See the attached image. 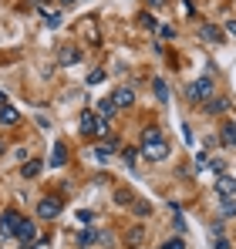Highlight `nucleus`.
Segmentation results:
<instances>
[{"label": "nucleus", "mask_w": 236, "mask_h": 249, "mask_svg": "<svg viewBox=\"0 0 236 249\" xmlns=\"http://www.w3.org/2000/svg\"><path fill=\"white\" fill-rule=\"evenodd\" d=\"M223 34H233L236 37V20H226V31H223Z\"/></svg>", "instance_id": "obj_33"}, {"label": "nucleus", "mask_w": 236, "mask_h": 249, "mask_svg": "<svg viewBox=\"0 0 236 249\" xmlns=\"http://www.w3.org/2000/svg\"><path fill=\"white\" fill-rule=\"evenodd\" d=\"M27 249H44V243H31V246H27Z\"/></svg>", "instance_id": "obj_35"}, {"label": "nucleus", "mask_w": 236, "mask_h": 249, "mask_svg": "<svg viewBox=\"0 0 236 249\" xmlns=\"http://www.w3.org/2000/svg\"><path fill=\"white\" fill-rule=\"evenodd\" d=\"M75 3H78V0H61V7H75Z\"/></svg>", "instance_id": "obj_34"}, {"label": "nucleus", "mask_w": 236, "mask_h": 249, "mask_svg": "<svg viewBox=\"0 0 236 249\" xmlns=\"http://www.w3.org/2000/svg\"><path fill=\"white\" fill-rule=\"evenodd\" d=\"M152 91H156L158 105H165V101H169V84L162 81V78H156V81H152Z\"/></svg>", "instance_id": "obj_17"}, {"label": "nucleus", "mask_w": 236, "mask_h": 249, "mask_svg": "<svg viewBox=\"0 0 236 249\" xmlns=\"http://www.w3.org/2000/svg\"><path fill=\"white\" fill-rule=\"evenodd\" d=\"M40 168H44V162H38V159H31V162H24V168H20V175H24V178H34V175H40Z\"/></svg>", "instance_id": "obj_18"}, {"label": "nucleus", "mask_w": 236, "mask_h": 249, "mask_svg": "<svg viewBox=\"0 0 236 249\" xmlns=\"http://www.w3.org/2000/svg\"><path fill=\"white\" fill-rule=\"evenodd\" d=\"M68 162V152H64V142H54V152H51V168H61Z\"/></svg>", "instance_id": "obj_13"}, {"label": "nucleus", "mask_w": 236, "mask_h": 249, "mask_svg": "<svg viewBox=\"0 0 236 249\" xmlns=\"http://www.w3.org/2000/svg\"><path fill=\"white\" fill-rule=\"evenodd\" d=\"M138 24H142L145 31H158V20L152 17V14H138Z\"/></svg>", "instance_id": "obj_23"}, {"label": "nucleus", "mask_w": 236, "mask_h": 249, "mask_svg": "<svg viewBox=\"0 0 236 249\" xmlns=\"http://www.w3.org/2000/svg\"><path fill=\"white\" fill-rule=\"evenodd\" d=\"M216 192H219V199H233L236 196V178L233 175H216Z\"/></svg>", "instance_id": "obj_7"}, {"label": "nucleus", "mask_w": 236, "mask_h": 249, "mask_svg": "<svg viewBox=\"0 0 236 249\" xmlns=\"http://www.w3.org/2000/svg\"><path fill=\"white\" fill-rule=\"evenodd\" d=\"M199 37L209 41V44H223V31H219L216 24H202V27H199Z\"/></svg>", "instance_id": "obj_11"}, {"label": "nucleus", "mask_w": 236, "mask_h": 249, "mask_svg": "<svg viewBox=\"0 0 236 249\" xmlns=\"http://www.w3.org/2000/svg\"><path fill=\"white\" fill-rule=\"evenodd\" d=\"M206 165H209V159H206V152H199L196 155V168H206Z\"/></svg>", "instance_id": "obj_29"}, {"label": "nucleus", "mask_w": 236, "mask_h": 249, "mask_svg": "<svg viewBox=\"0 0 236 249\" xmlns=\"http://www.w3.org/2000/svg\"><path fill=\"white\" fill-rule=\"evenodd\" d=\"M172 226H176V229H179V232H186V219H182V212H179V215H176V222H172Z\"/></svg>", "instance_id": "obj_30"}, {"label": "nucleus", "mask_w": 236, "mask_h": 249, "mask_svg": "<svg viewBox=\"0 0 236 249\" xmlns=\"http://www.w3.org/2000/svg\"><path fill=\"white\" fill-rule=\"evenodd\" d=\"M20 222H24V215H20V212H14V209H7V212L0 215V232L14 239V232H17V226H20Z\"/></svg>", "instance_id": "obj_5"}, {"label": "nucleus", "mask_w": 236, "mask_h": 249, "mask_svg": "<svg viewBox=\"0 0 236 249\" xmlns=\"http://www.w3.org/2000/svg\"><path fill=\"white\" fill-rule=\"evenodd\" d=\"M3 105H7V98H3V91H0V108H3Z\"/></svg>", "instance_id": "obj_36"}, {"label": "nucleus", "mask_w": 236, "mask_h": 249, "mask_svg": "<svg viewBox=\"0 0 236 249\" xmlns=\"http://www.w3.org/2000/svg\"><path fill=\"white\" fill-rule=\"evenodd\" d=\"M98 81H105V71H101V68H95V71L88 74V84H98Z\"/></svg>", "instance_id": "obj_26"}, {"label": "nucleus", "mask_w": 236, "mask_h": 249, "mask_svg": "<svg viewBox=\"0 0 236 249\" xmlns=\"http://www.w3.org/2000/svg\"><path fill=\"white\" fill-rule=\"evenodd\" d=\"M81 135H105L108 138V122H101L95 111H81Z\"/></svg>", "instance_id": "obj_3"}, {"label": "nucleus", "mask_w": 236, "mask_h": 249, "mask_svg": "<svg viewBox=\"0 0 236 249\" xmlns=\"http://www.w3.org/2000/svg\"><path fill=\"white\" fill-rule=\"evenodd\" d=\"M142 239H145V229H142V222H135V226L125 232V246H138Z\"/></svg>", "instance_id": "obj_12"}, {"label": "nucleus", "mask_w": 236, "mask_h": 249, "mask_svg": "<svg viewBox=\"0 0 236 249\" xmlns=\"http://www.w3.org/2000/svg\"><path fill=\"white\" fill-rule=\"evenodd\" d=\"M219 138H223V145H236V124H233V122H223V128H219Z\"/></svg>", "instance_id": "obj_15"}, {"label": "nucleus", "mask_w": 236, "mask_h": 249, "mask_svg": "<svg viewBox=\"0 0 236 249\" xmlns=\"http://www.w3.org/2000/svg\"><path fill=\"white\" fill-rule=\"evenodd\" d=\"M121 162H125V165H135V152H132V148H121Z\"/></svg>", "instance_id": "obj_27"}, {"label": "nucleus", "mask_w": 236, "mask_h": 249, "mask_svg": "<svg viewBox=\"0 0 236 249\" xmlns=\"http://www.w3.org/2000/svg\"><path fill=\"white\" fill-rule=\"evenodd\" d=\"M14 239H17L20 246H31V243L38 239V222H27V219H24V222L17 226V232H14Z\"/></svg>", "instance_id": "obj_6"}, {"label": "nucleus", "mask_w": 236, "mask_h": 249, "mask_svg": "<svg viewBox=\"0 0 236 249\" xmlns=\"http://www.w3.org/2000/svg\"><path fill=\"white\" fill-rule=\"evenodd\" d=\"M186 98H189L193 105H206V101L213 98V78H199V81H193L189 91H186Z\"/></svg>", "instance_id": "obj_2"}, {"label": "nucleus", "mask_w": 236, "mask_h": 249, "mask_svg": "<svg viewBox=\"0 0 236 249\" xmlns=\"http://www.w3.org/2000/svg\"><path fill=\"white\" fill-rule=\"evenodd\" d=\"M38 215L40 219H58L61 215V199L58 196H44L38 202Z\"/></svg>", "instance_id": "obj_4"}, {"label": "nucleus", "mask_w": 236, "mask_h": 249, "mask_svg": "<svg viewBox=\"0 0 236 249\" xmlns=\"http://www.w3.org/2000/svg\"><path fill=\"white\" fill-rule=\"evenodd\" d=\"M158 37H162V41H172V37H176V31H172L169 24H158Z\"/></svg>", "instance_id": "obj_24"}, {"label": "nucleus", "mask_w": 236, "mask_h": 249, "mask_svg": "<svg viewBox=\"0 0 236 249\" xmlns=\"http://www.w3.org/2000/svg\"><path fill=\"white\" fill-rule=\"evenodd\" d=\"M95 115H98L101 122H112V118H115V115H118L115 101H112V98H101V101H98V111H95Z\"/></svg>", "instance_id": "obj_9"}, {"label": "nucleus", "mask_w": 236, "mask_h": 249, "mask_svg": "<svg viewBox=\"0 0 236 249\" xmlns=\"http://www.w3.org/2000/svg\"><path fill=\"white\" fill-rule=\"evenodd\" d=\"M112 101H115V108H128V105H135V91L121 84V88L112 91Z\"/></svg>", "instance_id": "obj_8"}, {"label": "nucleus", "mask_w": 236, "mask_h": 249, "mask_svg": "<svg viewBox=\"0 0 236 249\" xmlns=\"http://www.w3.org/2000/svg\"><path fill=\"white\" fill-rule=\"evenodd\" d=\"M135 212L138 215H149V202H135Z\"/></svg>", "instance_id": "obj_31"}, {"label": "nucleus", "mask_w": 236, "mask_h": 249, "mask_svg": "<svg viewBox=\"0 0 236 249\" xmlns=\"http://www.w3.org/2000/svg\"><path fill=\"white\" fill-rule=\"evenodd\" d=\"M213 172H216V175H223V172H226V162H223V159H216V162H213Z\"/></svg>", "instance_id": "obj_28"}, {"label": "nucleus", "mask_w": 236, "mask_h": 249, "mask_svg": "<svg viewBox=\"0 0 236 249\" xmlns=\"http://www.w3.org/2000/svg\"><path fill=\"white\" fill-rule=\"evenodd\" d=\"M226 108H230L226 98H213V101H206V115H219V111H226Z\"/></svg>", "instance_id": "obj_16"}, {"label": "nucleus", "mask_w": 236, "mask_h": 249, "mask_svg": "<svg viewBox=\"0 0 236 249\" xmlns=\"http://www.w3.org/2000/svg\"><path fill=\"white\" fill-rule=\"evenodd\" d=\"M115 202H118V206H132V202H135V192H132V189H118Z\"/></svg>", "instance_id": "obj_21"}, {"label": "nucleus", "mask_w": 236, "mask_h": 249, "mask_svg": "<svg viewBox=\"0 0 236 249\" xmlns=\"http://www.w3.org/2000/svg\"><path fill=\"white\" fill-rule=\"evenodd\" d=\"M0 122L3 124H17L20 122V111H17L14 105H3V108H0Z\"/></svg>", "instance_id": "obj_14"}, {"label": "nucleus", "mask_w": 236, "mask_h": 249, "mask_svg": "<svg viewBox=\"0 0 236 249\" xmlns=\"http://www.w3.org/2000/svg\"><path fill=\"white\" fill-rule=\"evenodd\" d=\"M219 212H223V219L236 215V196H233V199H219Z\"/></svg>", "instance_id": "obj_22"}, {"label": "nucleus", "mask_w": 236, "mask_h": 249, "mask_svg": "<svg viewBox=\"0 0 236 249\" xmlns=\"http://www.w3.org/2000/svg\"><path fill=\"white\" fill-rule=\"evenodd\" d=\"M216 249H230V239H223V236H216Z\"/></svg>", "instance_id": "obj_32"}, {"label": "nucleus", "mask_w": 236, "mask_h": 249, "mask_svg": "<svg viewBox=\"0 0 236 249\" xmlns=\"http://www.w3.org/2000/svg\"><path fill=\"white\" fill-rule=\"evenodd\" d=\"M40 20H44L47 27H61V14H58V10H44V7H40Z\"/></svg>", "instance_id": "obj_20"}, {"label": "nucleus", "mask_w": 236, "mask_h": 249, "mask_svg": "<svg viewBox=\"0 0 236 249\" xmlns=\"http://www.w3.org/2000/svg\"><path fill=\"white\" fill-rule=\"evenodd\" d=\"M95 243H98V229H91V226H88V229L78 236V246L88 249V246H95Z\"/></svg>", "instance_id": "obj_19"}, {"label": "nucleus", "mask_w": 236, "mask_h": 249, "mask_svg": "<svg viewBox=\"0 0 236 249\" xmlns=\"http://www.w3.org/2000/svg\"><path fill=\"white\" fill-rule=\"evenodd\" d=\"M158 249H186V243H182V236H179V239H169V243H162Z\"/></svg>", "instance_id": "obj_25"}, {"label": "nucleus", "mask_w": 236, "mask_h": 249, "mask_svg": "<svg viewBox=\"0 0 236 249\" xmlns=\"http://www.w3.org/2000/svg\"><path fill=\"white\" fill-rule=\"evenodd\" d=\"M142 155H145L149 162H165V159H169V142H165V135H162L158 128H149V131L142 135Z\"/></svg>", "instance_id": "obj_1"}, {"label": "nucleus", "mask_w": 236, "mask_h": 249, "mask_svg": "<svg viewBox=\"0 0 236 249\" xmlns=\"http://www.w3.org/2000/svg\"><path fill=\"white\" fill-rule=\"evenodd\" d=\"M78 61H81V51H78V47H61V51H58V64L71 68V64H78Z\"/></svg>", "instance_id": "obj_10"}]
</instances>
